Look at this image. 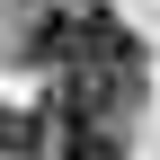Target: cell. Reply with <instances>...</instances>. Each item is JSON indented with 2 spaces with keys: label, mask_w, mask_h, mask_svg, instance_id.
<instances>
[{
  "label": "cell",
  "mask_w": 160,
  "mask_h": 160,
  "mask_svg": "<svg viewBox=\"0 0 160 160\" xmlns=\"http://www.w3.org/2000/svg\"><path fill=\"white\" fill-rule=\"evenodd\" d=\"M62 160H125V142H116L107 125H71V142H62Z\"/></svg>",
  "instance_id": "1"
},
{
  "label": "cell",
  "mask_w": 160,
  "mask_h": 160,
  "mask_svg": "<svg viewBox=\"0 0 160 160\" xmlns=\"http://www.w3.org/2000/svg\"><path fill=\"white\" fill-rule=\"evenodd\" d=\"M0 151H36V116L27 107H0Z\"/></svg>",
  "instance_id": "2"
}]
</instances>
